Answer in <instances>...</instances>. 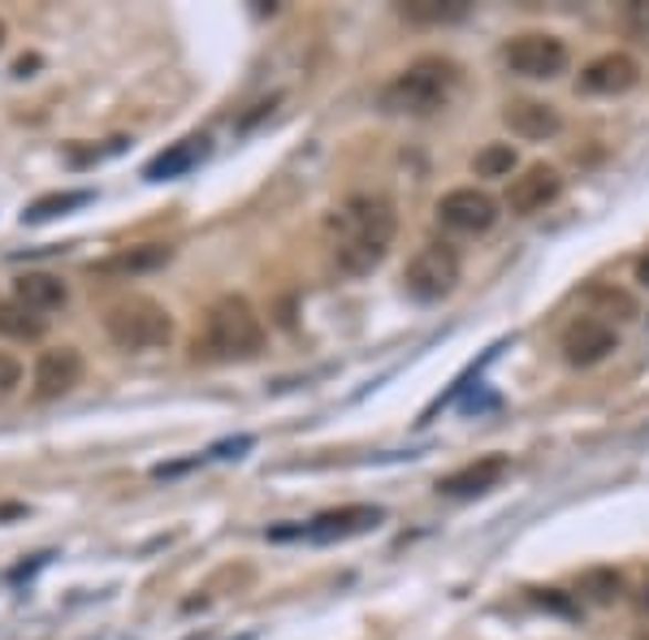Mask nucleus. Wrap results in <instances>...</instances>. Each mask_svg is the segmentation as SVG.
<instances>
[{"label":"nucleus","instance_id":"obj_4","mask_svg":"<svg viewBox=\"0 0 649 640\" xmlns=\"http://www.w3.org/2000/svg\"><path fill=\"white\" fill-rule=\"evenodd\" d=\"M104 334L117 350H165L174 343L178 325L165 303L148 295H130L104 312Z\"/></svg>","mask_w":649,"mask_h":640},{"label":"nucleus","instance_id":"obj_22","mask_svg":"<svg viewBox=\"0 0 649 640\" xmlns=\"http://www.w3.org/2000/svg\"><path fill=\"white\" fill-rule=\"evenodd\" d=\"M619 592H624V576H619L615 567H589V571L580 576V597L594 601V606L619 601Z\"/></svg>","mask_w":649,"mask_h":640},{"label":"nucleus","instance_id":"obj_13","mask_svg":"<svg viewBox=\"0 0 649 640\" xmlns=\"http://www.w3.org/2000/svg\"><path fill=\"white\" fill-rule=\"evenodd\" d=\"M506 472H511V459L506 454H481V459H472V463L447 472V476H438V493L442 497H481V493L499 490Z\"/></svg>","mask_w":649,"mask_h":640},{"label":"nucleus","instance_id":"obj_25","mask_svg":"<svg viewBox=\"0 0 649 640\" xmlns=\"http://www.w3.org/2000/svg\"><path fill=\"white\" fill-rule=\"evenodd\" d=\"M637 282H641V286H649V255H641V260H637Z\"/></svg>","mask_w":649,"mask_h":640},{"label":"nucleus","instance_id":"obj_18","mask_svg":"<svg viewBox=\"0 0 649 640\" xmlns=\"http://www.w3.org/2000/svg\"><path fill=\"white\" fill-rule=\"evenodd\" d=\"M49 334V316L22 307V303H0V338H13V343H40Z\"/></svg>","mask_w":649,"mask_h":640},{"label":"nucleus","instance_id":"obj_10","mask_svg":"<svg viewBox=\"0 0 649 640\" xmlns=\"http://www.w3.org/2000/svg\"><path fill=\"white\" fill-rule=\"evenodd\" d=\"M558 196H563V178H558L554 165H528V169H520V174L506 182V208H511L515 217L546 212Z\"/></svg>","mask_w":649,"mask_h":640},{"label":"nucleus","instance_id":"obj_14","mask_svg":"<svg viewBox=\"0 0 649 640\" xmlns=\"http://www.w3.org/2000/svg\"><path fill=\"white\" fill-rule=\"evenodd\" d=\"M502 122L515 139H528V144H546L563 130V113L546 99H511L502 108Z\"/></svg>","mask_w":649,"mask_h":640},{"label":"nucleus","instance_id":"obj_1","mask_svg":"<svg viewBox=\"0 0 649 640\" xmlns=\"http://www.w3.org/2000/svg\"><path fill=\"white\" fill-rule=\"evenodd\" d=\"M334 260L347 277H368L399 239V212L386 196H350L334 217Z\"/></svg>","mask_w":649,"mask_h":640},{"label":"nucleus","instance_id":"obj_5","mask_svg":"<svg viewBox=\"0 0 649 640\" xmlns=\"http://www.w3.org/2000/svg\"><path fill=\"white\" fill-rule=\"evenodd\" d=\"M459 273H463V260L450 243H425L402 269V286L407 295L420 298V303H438L459 286Z\"/></svg>","mask_w":649,"mask_h":640},{"label":"nucleus","instance_id":"obj_16","mask_svg":"<svg viewBox=\"0 0 649 640\" xmlns=\"http://www.w3.org/2000/svg\"><path fill=\"white\" fill-rule=\"evenodd\" d=\"M203 156H208V139H203V135H191V139H182V144H174V148L160 151L148 169H144V178H148V182L182 178V174H191V169L200 165Z\"/></svg>","mask_w":649,"mask_h":640},{"label":"nucleus","instance_id":"obj_3","mask_svg":"<svg viewBox=\"0 0 649 640\" xmlns=\"http://www.w3.org/2000/svg\"><path fill=\"white\" fill-rule=\"evenodd\" d=\"M264 343H269L264 321L243 295H221L203 312V350L212 359L248 364V359H260Z\"/></svg>","mask_w":649,"mask_h":640},{"label":"nucleus","instance_id":"obj_17","mask_svg":"<svg viewBox=\"0 0 649 640\" xmlns=\"http://www.w3.org/2000/svg\"><path fill=\"white\" fill-rule=\"evenodd\" d=\"M169 260H174V246L169 243H144L108 255L101 264V273H151V269H165Z\"/></svg>","mask_w":649,"mask_h":640},{"label":"nucleus","instance_id":"obj_19","mask_svg":"<svg viewBox=\"0 0 649 640\" xmlns=\"http://www.w3.org/2000/svg\"><path fill=\"white\" fill-rule=\"evenodd\" d=\"M463 13H468V0H407L402 4V18L416 27H447V22H459Z\"/></svg>","mask_w":649,"mask_h":640},{"label":"nucleus","instance_id":"obj_24","mask_svg":"<svg viewBox=\"0 0 649 640\" xmlns=\"http://www.w3.org/2000/svg\"><path fill=\"white\" fill-rule=\"evenodd\" d=\"M239 450H251V438H239V442H226V445H217L212 454L217 459H239Z\"/></svg>","mask_w":649,"mask_h":640},{"label":"nucleus","instance_id":"obj_9","mask_svg":"<svg viewBox=\"0 0 649 640\" xmlns=\"http://www.w3.org/2000/svg\"><path fill=\"white\" fill-rule=\"evenodd\" d=\"M386 520L381 506H368V502H355V506H338V511H321L312 524H303V537L307 542H347V537H364L373 533L377 524Z\"/></svg>","mask_w":649,"mask_h":640},{"label":"nucleus","instance_id":"obj_6","mask_svg":"<svg viewBox=\"0 0 649 640\" xmlns=\"http://www.w3.org/2000/svg\"><path fill=\"white\" fill-rule=\"evenodd\" d=\"M567 61H572L567 44L558 35H549V31H524V35H515V40L502 44V65L515 78L549 83V78H558L567 70Z\"/></svg>","mask_w":649,"mask_h":640},{"label":"nucleus","instance_id":"obj_8","mask_svg":"<svg viewBox=\"0 0 649 640\" xmlns=\"http://www.w3.org/2000/svg\"><path fill=\"white\" fill-rule=\"evenodd\" d=\"M83 373H87V364H83V350H78V346H52V350H40L35 373H31L35 398H40V402L65 398L78 381H83Z\"/></svg>","mask_w":649,"mask_h":640},{"label":"nucleus","instance_id":"obj_12","mask_svg":"<svg viewBox=\"0 0 649 640\" xmlns=\"http://www.w3.org/2000/svg\"><path fill=\"white\" fill-rule=\"evenodd\" d=\"M615 346H619L615 325H606L598 316H580V321H572V325L563 329V359H567L572 368H594V364H601Z\"/></svg>","mask_w":649,"mask_h":640},{"label":"nucleus","instance_id":"obj_21","mask_svg":"<svg viewBox=\"0 0 649 640\" xmlns=\"http://www.w3.org/2000/svg\"><path fill=\"white\" fill-rule=\"evenodd\" d=\"M83 203H92V191H56V196L35 199V203L22 212V221H27V225H44V221L65 217V212H74V208H83Z\"/></svg>","mask_w":649,"mask_h":640},{"label":"nucleus","instance_id":"obj_7","mask_svg":"<svg viewBox=\"0 0 649 640\" xmlns=\"http://www.w3.org/2000/svg\"><path fill=\"white\" fill-rule=\"evenodd\" d=\"M438 221H442V230H450V234L477 239V234H490L494 230L499 203H494V196H485L477 187H454V191H447V196L438 199Z\"/></svg>","mask_w":649,"mask_h":640},{"label":"nucleus","instance_id":"obj_2","mask_svg":"<svg viewBox=\"0 0 649 640\" xmlns=\"http://www.w3.org/2000/svg\"><path fill=\"white\" fill-rule=\"evenodd\" d=\"M454 87H459V65L450 56H420L377 92V104L381 113H395V117H429L447 108Z\"/></svg>","mask_w":649,"mask_h":640},{"label":"nucleus","instance_id":"obj_23","mask_svg":"<svg viewBox=\"0 0 649 640\" xmlns=\"http://www.w3.org/2000/svg\"><path fill=\"white\" fill-rule=\"evenodd\" d=\"M18 386H22V364L9 350H0V398H9Z\"/></svg>","mask_w":649,"mask_h":640},{"label":"nucleus","instance_id":"obj_15","mask_svg":"<svg viewBox=\"0 0 649 640\" xmlns=\"http://www.w3.org/2000/svg\"><path fill=\"white\" fill-rule=\"evenodd\" d=\"M13 303L44 316V312H56L70 303V286L52 273H22V277H13Z\"/></svg>","mask_w":649,"mask_h":640},{"label":"nucleus","instance_id":"obj_11","mask_svg":"<svg viewBox=\"0 0 649 640\" xmlns=\"http://www.w3.org/2000/svg\"><path fill=\"white\" fill-rule=\"evenodd\" d=\"M641 83V61L628 52H601L580 70V92L585 96H624Z\"/></svg>","mask_w":649,"mask_h":640},{"label":"nucleus","instance_id":"obj_20","mask_svg":"<svg viewBox=\"0 0 649 640\" xmlns=\"http://www.w3.org/2000/svg\"><path fill=\"white\" fill-rule=\"evenodd\" d=\"M515 169H520V151L511 148V144H485V148L472 156V174L477 178H490V182L515 178Z\"/></svg>","mask_w":649,"mask_h":640},{"label":"nucleus","instance_id":"obj_26","mask_svg":"<svg viewBox=\"0 0 649 640\" xmlns=\"http://www.w3.org/2000/svg\"><path fill=\"white\" fill-rule=\"evenodd\" d=\"M637 13H641V22L649 27V4H637Z\"/></svg>","mask_w":649,"mask_h":640}]
</instances>
